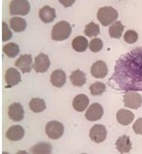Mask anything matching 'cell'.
Segmentation results:
<instances>
[{"label":"cell","instance_id":"cell-1","mask_svg":"<svg viewBox=\"0 0 142 154\" xmlns=\"http://www.w3.org/2000/svg\"><path fill=\"white\" fill-rule=\"evenodd\" d=\"M109 82L120 91H142V47L134 48L118 59Z\"/></svg>","mask_w":142,"mask_h":154},{"label":"cell","instance_id":"cell-2","mask_svg":"<svg viewBox=\"0 0 142 154\" xmlns=\"http://www.w3.org/2000/svg\"><path fill=\"white\" fill-rule=\"evenodd\" d=\"M72 33V26L66 21H61L53 26L51 37L56 41H64L70 37Z\"/></svg>","mask_w":142,"mask_h":154},{"label":"cell","instance_id":"cell-3","mask_svg":"<svg viewBox=\"0 0 142 154\" xmlns=\"http://www.w3.org/2000/svg\"><path fill=\"white\" fill-rule=\"evenodd\" d=\"M118 17H119L118 11L110 6L100 8L98 10V13H97V19L104 26H110L111 23L113 25L116 22Z\"/></svg>","mask_w":142,"mask_h":154},{"label":"cell","instance_id":"cell-4","mask_svg":"<svg viewBox=\"0 0 142 154\" xmlns=\"http://www.w3.org/2000/svg\"><path fill=\"white\" fill-rule=\"evenodd\" d=\"M31 10L30 2L27 0H13L9 5V12L11 15L26 16Z\"/></svg>","mask_w":142,"mask_h":154},{"label":"cell","instance_id":"cell-5","mask_svg":"<svg viewBox=\"0 0 142 154\" xmlns=\"http://www.w3.org/2000/svg\"><path fill=\"white\" fill-rule=\"evenodd\" d=\"M46 135L52 140H58L64 134V125L58 121H51L45 126Z\"/></svg>","mask_w":142,"mask_h":154},{"label":"cell","instance_id":"cell-6","mask_svg":"<svg viewBox=\"0 0 142 154\" xmlns=\"http://www.w3.org/2000/svg\"><path fill=\"white\" fill-rule=\"evenodd\" d=\"M124 103L127 108L137 109L142 105V97L134 91L127 92L124 96Z\"/></svg>","mask_w":142,"mask_h":154},{"label":"cell","instance_id":"cell-7","mask_svg":"<svg viewBox=\"0 0 142 154\" xmlns=\"http://www.w3.org/2000/svg\"><path fill=\"white\" fill-rule=\"evenodd\" d=\"M107 137V130L103 125H95L93 126L89 132V137L90 140H93L96 143H103V141L106 140Z\"/></svg>","mask_w":142,"mask_h":154},{"label":"cell","instance_id":"cell-8","mask_svg":"<svg viewBox=\"0 0 142 154\" xmlns=\"http://www.w3.org/2000/svg\"><path fill=\"white\" fill-rule=\"evenodd\" d=\"M50 66V60L45 54H39L35 57L34 63V69L37 73H43L48 70Z\"/></svg>","mask_w":142,"mask_h":154},{"label":"cell","instance_id":"cell-9","mask_svg":"<svg viewBox=\"0 0 142 154\" xmlns=\"http://www.w3.org/2000/svg\"><path fill=\"white\" fill-rule=\"evenodd\" d=\"M15 66L21 69L23 73H28L32 69V57L30 54L22 55L15 62Z\"/></svg>","mask_w":142,"mask_h":154},{"label":"cell","instance_id":"cell-10","mask_svg":"<svg viewBox=\"0 0 142 154\" xmlns=\"http://www.w3.org/2000/svg\"><path fill=\"white\" fill-rule=\"evenodd\" d=\"M104 114V109L100 103H93L87 108L85 113V118L88 121H97L102 118Z\"/></svg>","mask_w":142,"mask_h":154},{"label":"cell","instance_id":"cell-11","mask_svg":"<svg viewBox=\"0 0 142 154\" xmlns=\"http://www.w3.org/2000/svg\"><path fill=\"white\" fill-rule=\"evenodd\" d=\"M8 115H9L11 120L16 121V122L22 121L24 119V116H25V111H24L22 104L19 103H12L8 109Z\"/></svg>","mask_w":142,"mask_h":154},{"label":"cell","instance_id":"cell-12","mask_svg":"<svg viewBox=\"0 0 142 154\" xmlns=\"http://www.w3.org/2000/svg\"><path fill=\"white\" fill-rule=\"evenodd\" d=\"M90 71H91L92 76L95 77V78H104V77H106L108 73L107 64L105 62H103V60L95 62L92 64Z\"/></svg>","mask_w":142,"mask_h":154},{"label":"cell","instance_id":"cell-13","mask_svg":"<svg viewBox=\"0 0 142 154\" xmlns=\"http://www.w3.org/2000/svg\"><path fill=\"white\" fill-rule=\"evenodd\" d=\"M24 136H25V130H24L22 126H19V125H15V126L10 127L6 132L7 139L10 140L11 141H18L22 140Z\"/></svg>","mask_w":142,"mask_h":154},{"label":"cell","instance_id":"cell-14","mask_svg":"<svg viewBox=\"0 0 142 154\" xmlns=\"http://www.w3.org/2000/svg\"><path fill=\"white\" fill-rule=\"evenodd\" d=\"M5 81L10 87L16 86V85H18L22 81L21 74H20V72L16 69V68L10 67V68H8V69L6 70Z\"/></svg>","mask_w":142,"mask_h":154},{"label":"cell","instance_id":"cell-15","mask_svg":"<svg viewBox=\"0 0 142 154\" xmlns=\"http://www.w3.org/2000/svg\"><path fill=\"white\" fill-rule=\"evenodd\" d=\"M66 73L62 69H56L52 72L50 76V82L53 86L57 88L63 87L66 84Z\"/></svg>","mask_w":142,"mask_h":154},{"label":"cell","instance_id":"cell-16","mask_svg":"<svg viewBox=\"0 0 142 154\" xmlns=\"http://www.w3.org/2000/svg\"><path fill=\"white\" fill-rule=\"evenodd\" d=\"M39 18L43 23H49L56 19V11L50 6H44L39 10Z\"/></svg>","mask_w":142,"mask_h":154},{"label":"cell","instance_id":"cell-17","mask_svg":"<svg viewBox=\"0 0 142 154\" xmlns=\"http://www.w3.org/2000/svg\"><path fill=\"white\" fill-rule=\"evenodd\" d=\"M134 119V114L127 109H121L117 113V120L123 126H127Z\"/></svg>","mask_w":142,"mask_h":154},{"label":"cell","instance_id":"cell-18","mask_svg":"<svg viewBox=\"0 0 142 154\" xmlns=\"http://www.w3.org/2000/svg\"><path fill=\"white\" fill-rule=\"evenodd\" d=\"M89 104V99L87 98V96H85L83 94L78 95L73 100V106H74L75 110L79 112H82L85 109L87 108Z\"/></svg>","mask_w":142,"mask_h":154},{"label":"cell","instance_id":"cell-19","mask_svg":"<svg viewBox=\"0 0 142 154\" xmlns=\"http://www.w3.org/2000/svg\"><path fill=\"white\" fill-rule=\"evenodd\" d=\"M116 147L121 153H127L131 150V141L128 136H121L116 141Z\"/></svg>","mask_w":142,"mask_h":154},{"label":"cell","instance_id":"cell-20","mask_svg":"<svg viewBox=\"0 0 142 154\" xmlns=\"http://www.w3.org/2000/svg\"><path fill=\"white\" fill-rule=\"evenodd\" d=\"M70 78H71L72 84L75 85L76 87H82L86 83V75L84 74V72H82L79 69L73 71Z\"/></svg>","mask_w":142,"mask_h":154},{"label":"cell","instance_id":"cell-21","mask_svg":"<svg viewBox=\"0 0 142 154\" xmlns=\"http://www.w3.org/2000/svg\"><path fill=\"white\" fill-rule=\"evenodd\" d=\"M73 49L76 52H84L89 47V43L87 41V38L84 36H76V37L73 40L72 43Z\"/></svg>","mask_w":142,"mask_h":154},{"label":"cell","instance_id":"cell-22","mask_svg":"<svg viewBox=\"0 0 142 154\" xmlns=\"http://www.w3.org/2000/svg\"><path fill=\"white\" fill-rule=\"evenodd\" d=\"M10 26L16 32H22L26 29L27 22L23 18L14 17L10 20Z\"/></svg>","mask_w":142,"mask_h":154},{"label":"cell","instance_id":"cell-23","mask_svg":"<svg viewBox=\"0 0 142 154\" xmlns=\"http://www.w3.org/2000/svg\"><path fill=\"white\" fill-rule=\"evenodd\" d=\"M28 105H30L31 110L32 112H35V113L42 112V111L45 110V108H46L45 102H44L42 99H39V98L31 99Z\"/></svg>","mask_w":142,"mask_h":154},{"label":"cell","instance_id":"cell-24","mask_svg":"<svg viewBox=\"0 0 142 154\" xmlns=\"http://www.w3.org/2000/svg\"><path fill=\"white\" fill-rule=\"evenodd\" d=\"M31 152L34 154H47L52 152V145L48 143H39L32 146Z\"/></svg>","mask_w":142,"mask_h":154},{"label":"cell","instance_id":"cell-25","mask_svg":"<svg viewBox=\"0 0 142 154\" xmlns=\"http://www.w3.org/2000/svg\"><path fill=\"white\" fill-rule=\"evenodd\" d=\"M124 29V25L121 22H116L109 28V34L112 38H120Z\"/></svg>","mask_w":142,"mask_h":154},{"label":"cell","instance_id":"cell-26","mask_svg":"<svg viewBox=\"0 0 142 154\" xmlns=\"http://www.w3.org/2000/svg\"><path fill=\"white\" fill-rule=\"evenodd\" d=\"M3 52L9 58H15L20 53V47L16 43H9L3 47Z\"/></svg>","mask_w":142,"mask_h":154},{"label":"cell","instance_id":"cell-27","mask_svg":"<svg viewBox=\"0 0 142 154\" xmlns=\"http://www.w3.org/2000/svg\"><path fill=\"white\" fill-rule=\"evenodd\" d=\"M84 33L85 35H87L88 37H95V36H97L100 33V27L97 23L91 22L85 26Z\"/></svg>","mask_w":142,"mask_h":154},{"label":"cell","instance_id":"cell-28","mask_svg":"<svg viewBox=\"0 0 142 154\" xmlns=\"http://www.w3.org/2000/svg\"><path fill=\"white\" fill-rule=\"evenodd\" d=\"M89 90H90V93L91 95L93 96H100L102 95L103 93L106 91V85L102 82H95L90 85V88H89Z\"/></svg>","mask_w":142,"mask_h":154},{"label":"cell","instance_id":"cell-29","mask_svg":"<svg viewBox=\"0 0 142 154\" xmlns=\"http://www.w3.org/2000/svg\"><path fill=\"white\" fill-rule=\"evenodd\" d=\"M103 48V41L99 38L92 39L90 43H89V49L93 53H97L102 50Z\"/></svg>","mask_w":142,"mask_h":154},{"label":"cell","instance_id":"cell-30","mask_svg":"<svg viewBox=\"0 0 142 154\" xmlns=\"http://www.w3.org/2000/svg\"><path fill=\"white\" fill-rule=\"evenodd\" d=\"M138 39V34L134 30H127L124 33V41L128 44H133Z\"/></svg>","mask_w":142,"mask_h":154},{"label":"cell","instance_id":"cell-31","mask_svg":"<svg viewBox=\"0 0 142 154\" xmlns=\"http://www.w3.org/2000/svg\"><path fill=\"white\" fill-rule=\"evenodd\" d=\"M12 32L9 29V26H8L7 23L4 22L2 23V40L3 41H8L12 38Z\"/></svg>","mask_w":142,"mask_h":154},{"label":"cell","instance_id":"cell-32","mask_svg":"<svg viewBox=\"0 0 142 154\" xmlns=\"http://www.w3.org/2000/svg\"><path fill=\"white\" fill-rule=\"evenodd\" d=\"M133 131L137 135H142V118H138L134 122V124H133Z\"/></svg>","mask_w":142,"mask_h":154},{"label":"cell","instance_id":"cell-33","mask_svg":"<svg viewBox=\"0 0 142 154\" xmlns=\"http://www.w3.org/2000/svg\"><path fill=\"white\" fill-rule=\"evenodd\" d=\"M60 3H61V4H63L64 6L69 7L70 5H72V4H74L75 1H60Z\"/></svg>","mask_w":142,"mask_h":154}]
</instances>
